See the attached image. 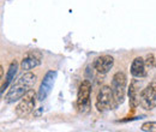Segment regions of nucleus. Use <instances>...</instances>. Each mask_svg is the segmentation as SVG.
I'll use <instances>...</instances> for the list:
<instances>
[{"mask_svg": "<svg viewBox=\"0 0 156 132\" xmlns=\"http://www.w3.org/2000/svg\"><path fill=\"white\" fill-rule=\"evenodd\" d=\"M139 105L147 111H151L156 107V80L149 83V85L142 90Z\"/></svg>", "mask_w": 156, "mask_h": 132, "instance_id": "nucleus-6", "label": "nucleus"}, {"mask_svg": "<svg viewBox=\"0 0 156 132\" xmlns=\"http://www.w3.org/2000/svg\"><path fill=\"white\" fill-rule=\"evenodd\" d=\"M126 85H127V77L124 72L119 71L115 72L112 78V91L114 95V98L118 102V105L124 103L125 95H126Z\"/></svg>", "mask_w": 156, "mask_h": 132, "instance_id": "nucleus-3", "label": "nucleus"}, {"mask_svg": "<svg viewBox=\"0 0 156 132\" xmlns=\"http://www.w3.org/2000/svg\"><path fill=\"white\" fill-rule=\"evenodd\" d=\"M57 78V72L55 71H48L43 79H42V83L40 85L39 93H37V98L40 101H43L48 97V95L51 94L52 91V88L54 85V80Z\"/></svg>", "mask_w": 156, "mask_h": 132, "instance_id": "nucleus-7", "label": "nucleus"}, {"mask_svg": "<svg viewBox=\"0 0 156 132\" xmlns=\"http://www.w3.org/2000/svg\"><path fill=\"white\" fill-rule=\"evenodd\" d=\"M131 75L135 78H143L147 76V65H145V60L143 58H135L132 64H131Z\"/></svg>", "mask_w": 156, "mask_h": 132, "instance_id": "nucleus-10", "label": "nucleus"}, {"mask_svg": "<svg viewBox=\"0 0 156 132\" xmlns=\"http://www.w3.org/2000/svg\"><path fill=\"white\" fill-rule=\"evenodd\" d=\"M113 65H114V59H113V57H111L108 54H105V55L98 57L95 60V62H94L95 70L98 71V73H102V75L108 73L112 70Z\"/></svg>", "mask_w": 156, "mask_h": 132, "instance_id": "nucleus-9", "label": "nucleus"}, {"mask_svg": "<svg viewBox=\"0 0 156 132\" xmlns=\"http://www.w3.org/2000/svg\"><path fill=\"white\" fill-rule=\"evenodd\" d=\"M90 95H91V83L89 80H83L79 85L77 94V108L80 113L89 112L91 107Z\"/></svg>", "mask_w": 156, "mask_h": 132, "instance_id": "nucleus-4", "label": "nucleus"}, {"mask_svg": "<svg viewBox=\"0 0 156 132\" xmlns=\"http://www.w3.org/2000/svg\"><path fill=\"white\" fill-rule=\"evenodd\" d=\"M118 106V102L114 98V95L112 91V88L108 85H103L98 94L96 97V108L98 112H107L115 109Z\"/></svg>", "mask_w": 156, "mask_h": 132, "instance_id": "nucleus-2", "label": "nucleus"}, {"mask_svg": "<svg viewBox=\"0 0 156 132\" xmlns=\"http://www.w3.org/2000/svg\"><path fill=\"white\" fill-rule=\"evenodd\" d=\"M41 64V57L39 54L36 55L35 53H29L20 62V69L24 71H30L35 67H37Z\"/></svg>", "mask_w": 156, "mask_h": 132, "instance_id": "nucleus-11", "label": "nucleus"}, {"mask_svg": "<svg viewBox=\"0 0 156 132\" xmlns=\"http://www.w3.org/2000/svg\"><path fill=\"white\" fill-rule=\"evenodd\" d=\"M140 82L138 79H132L129 88V100H130V107L132 109H136L139 106V98H140Z\"/></svg>", "mask_w": 156, "mask_h": 132, "instance_id": "nucleus-8", "label": "nucleus"}, {"mask_svg": "<svg viewBox=\"0 0 156 132\" xmlns=\"http://www.w3.org/2000/svg\"><path fill=\"white\" fill-rule=\"evenodd\" d=\"M0 76H1V79H4V70H2V66H0Z\"/></svg>", "mask_w": 156, "mask_h": 132, "instance_id": "nucleus-15", "label": "nucleus"}, {"mask_svg": "<svg viewBox=\"0 0 156 132\" xmlns=\"http://www.w3.org/2000/svg\"><path fill=\"white\" fill-rule=\"evenodd\" d=\"M36 93L34 90H29L27 94L20 98V103L16 107V114L20 118H25L35 109V105H36Z\"/></svg>", "mask_w": 156, "mask_h": 132, "instance_id": "nucleus-5", "label": "nucleus"}, {"mask_svg": "<svg viewBox=\"0 0 156 132\" xmlns=\"http://www.w3.org/2000/svg\"><path fill=\"white\" fill-rule=\"evenodd\" d=\"M35 82H36V75H34L33 72L23 73L16 82L12 83L7 94L5 95V101L7 103L17 102L24 96V94H27L34 87Z\"/></svg>", "mask_w": 156, "mask_h": 132, "instance_id": "nucleus-1", "label": "nucleus"}, {"mask_svg": "<svg viewBox=\"0 0 156 132\" xmlns=\"http://www.w3.org/2000/svg\"><path fill=\"white\" fill-rule=\"evenodd\" d=\"M140 130L144 132H153L156 131V121H147L142 125Z\"/></svg>", "mask_w": 156, "mask_h": 132, "instance_id": "nucleus-13", "label": "nucleus"}, {"mask_svg": "<svg viewBox=\"0 0 156 132\" xmlns=\"http://www.w3.org/2000/svg\"><path fill=\"white\" fill-rule=\"evenodd\" d=\"M145 65H147V69L148 70H151L156 67V58L154 57V54H149L147 59H145Z\"/></svg>", "mask_w": 156, "mask_h": 132, "instance_id": "nucleus-14", "label": "nucleus"}, {"mask_svg": "<svg viewBox=\"0 0 156 132\" xmlns=\"http://www.w3.org/2000/svg\"><path fill=\"white\" fill-rule=\"evenodd\" d=\"M17 71H18V62L15 60L10 64L9 66V70H7V73L5 77V82L1 83V95L4 94V90L9 88V85L12 83V80L15 79V77L17 75Z\"/></svg>", "mask_w": 156, "mask_h": 132, "instance_id": "nucleus-12", "label": "nucleus"}]
</instances>
